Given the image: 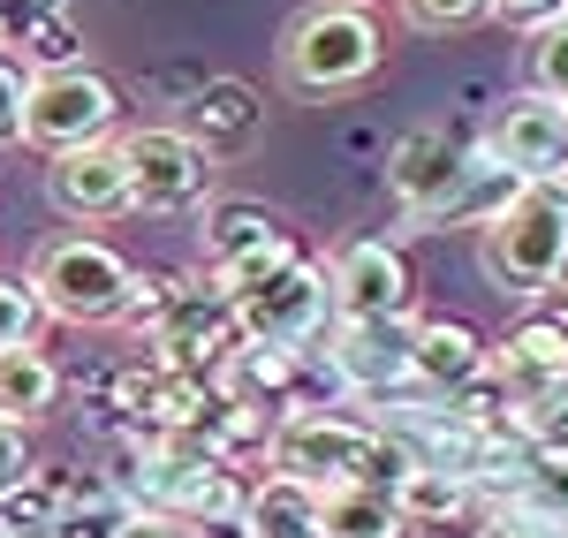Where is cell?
Segmentation results:
<instances>
[{"mask_svg": "<svg viewBox=\"0 0 568 538\" xmlns=\"http://www.w3.org/2000/svg\"><path fill=\"white\" fill-rule=\"evenodd\" d=\"M273 470L296 478V486H372V494H394L417 455L402 448V433L387 425H364V417H342V409H288L273 425Z\"/></svg>", "mask_w": 568, "mask_h": 538, "instance_id": "obj_1", "label": "cell"}, {"mask_svg": "<svg viewBox=\"0 0 568 538\" xmlns=\"http://www.w3.org/2000/svg\"><path fill=\"white\" fill-rule=\"evenodd\" d=\"M478 266L508 296H546L554 281H568V197H561V182L516 190L478 227Z\"/></svg>", "mask_w": 568, "mask_h": 538, "instance_id": "obj_2", "label": "cell"}, {"mask_svg": "<svg viewBox=\"0 0 568 538\" xmlns=\"http://www.w3.org/2000/svg\"><path fill=\"white\" fill-rule=\"evenodd\" d=\"M379 23L372 8H342V0H311L304 16L281 31V84L296 99H342L379 69Z\"/></svg>", "mask_w": 568, "mask_h": 538, "instance_id": "obj_3", "label": "cell"}, {"mask_svg": "<svg viewBox=\"0 0 568 538\" xmlns=\"http://www.w3.org/2000/svg\"><path fill=\"white\" fill-rule=\"evenodd\" d=\"M130 288H136V266L114 243H99V235H61V243H45L39 266H31L39 312L69 318V326H122Z\"/></svg>", "mask_w": 568, "mask_h": 538, "instance_id": "obj_4", "label": "cell"}, {"mask_svg": "<svg viewBox=\"0 0 568 538\" xmlns=\"http://www.w3.org/2000/svg\"><path fill=\"white\" fill-rule=\"evenodd\" d=\"M136 494V508H152V516H175V524H243V486H235V470L205 455L197 440H152V448L130 463V478H122Z\"/></svg>", "mask_w": 568, "mask_h": 538, "instance_id": "obj_5", "label": "cell"}, {"mask_svg": "<svg viewBox=\"0 0 568 538\" xmlns=\"http://www.w3.org/2000/svg\"><path fill=\"white\" fill-rule=\"evenodd\" d=\"M122 122V91L106 84L99 69H45L23 91V144L39 152H84V144H106Z\"/></svg>", "mask_w": 568, "mask_h": 538, "instance_id": "obj_6", "label": "cell"}, {"mask_svg": "<svg viewBox=\"0 0 568 538\" xmlns=\"http://www.w3.org/2000/svg\"><path fill=\"white\" fill-rule=\"evenodd\" d=\"M130 160V205L136 213H205L213 190V152H197L182 130H130L122 136Z\"/></svg>", "mask_w": 568, "mask_h": 538, "instance_id": "obj_7", "label": "cell"}, {"mask_svg": "<svg viewBox=\"0 0 568 538\" xmlns=\"http://www.w3.org/2000/svg\"><path fill=\"white\" fill-rule=\"evenodd\" d=\"M326 312H334L326 273L311 266L304 251H296L281 273H265L258 288L235 296V326H243V342H265V349H304L311 334L326 326Z\"/></svg>", "mask_w": 568, "mask_h": 538, "instance_id": "obj_8", "label": "cell"}, {"mask_svg": "<svg viewBox=\"0 0 568 538\" xmlns=\"http://www.w3.org/2000/svg\"><path fill=\"white\" fill-rule=\"evenodd\" d=\"M326 364H334V379L356 387V395H402L409 379H417V318H334V334H326Z\"/></svg>", "mask_w": 568, "mask_h": 538, "instance_id": "obj_9", "label": "cell"}, {"mask_svg": "<svg viewBox=\"0 0 568 538\" xmlns=\"http://www.w3.org/2000/svg\"><path fill=\"white\" fill-rule=\"evenodd\" d=\"M485 160L508 168L524 190L530 182H561L568 175V106L561 99H538V91H516L493 114V130H485Z\"/></svg>", "mask_w": 568, "mask_h": 538, "instance_id": "obj_10", "label": "cell"}, {"mask_svg": "<svg viewBox=\"0 0 568 538\" xmlns=\"http://www.w3.org/2000/svg\"><path fill=\"white\" fill-rule=\"evenodd\" d=\"M45 197H53L61 221H77V227H99V221L136 213V205H130V160H122V136L84 144V152H53V168H45Z\"/></svg>", "mask_w": 568, "mask_h": 538, "instance_id": "obj_11", "label": "cell"}, {"mask_svg": "<svg viewBox=\"0 0 568 538\" xmlns=\"http://www.w3.org/2000/svg\"><path fill=\"white\" fill-rule=\"evenodd\" d=\"M326 296H334V318H402L409 312V266H402V251L379 243V235H364L349 243L334 273H326Z\"/></svg>", "mask_w": 568, "mask_h": 538, "instance_id": "obj_12", "label": "cell"}, {"mask_svg": "<svg viewBox=\"0 0 568 538\" xmlns=\"http://www.w3.org/2000/svg\"><path fill=\"white\" fill-rule=\"evenodd\" d=\"M493 379L508 387V403H538V395H568V334L546 312L516 318L493 342Z\"/></svg>", "mask_w": 568, "mask_h": 538, "instance_id": "obj_13", "label": "cell"}, {"mask_svg": "<svg viewBox=\"0 0 568 538\" xmlns=\"http://www.w3.org/2000/svg\"><path fill=\"white\" fill-rule=\"evenodd\" d=\"M463 144L439 130V122H425V130H402L394 136V152H387V182H394V197L409 205V221H433V205L455 190V175H463Z\"/></svg>", "mask_w": 568, "mask_h": 538, "instance_id": "obj_14", "label": "cell"}, {"mask_svg": "<svg viewBox=\"0 0 568 538\" xmlns=\"http://www.w3.org/2000/svg\"><path fill=\"white\" fill-rule=\"evenodd\" d=\"M197 235H205V266H213V281L258 266V258H273V251H288L281 213H273V205H258V197H213Z\"/></svg>", "mask_w": 568, "mask_h": 538, "instance_id": "obj_15", "label": "cell"}, {"mask_svg": "<svg viewBox=\"0 0 568 538\" xmlns=\"http://www.w3.org/2000/svg\"><path fill=\"white\" fill-rule=\"evenodd\" d=\"M265 130V99L243 77H205V84L190 91V106H182V136L197 144V152H251Z\"/></svg>", "mask_w": 568, "mask_h": 538, "instance_id": "obj_16", "label": "cell"}, {"mask_svg": "<svg viewBox=\"0 0 568 538\" xmlns=\"http://www.w3.org/2000/svg\"><path fill=\"white\" fill-rule=\"evenodd\" d=\"M485 372H493V349L478 342V326H463V318H417V379L433 395H463Z\"/></svg>", "mask_w": 568, "mask_h": 538, "instance_id": "obj_17", "label": "cell"}, {"mask_svg": "<svg viewBox=\"0 0 568 538\" xmlns=\"http://www.w3.org/2000/svg\"><path fill=\"white\" fill-rule=\"evenodd\" d=\"M394 508H402L409 531H447V524H470V516H478V486L455 478V470H425V463H417V470L394 486Z\"/></svg>", "mask_w": 568, "mask_h": 538, "instance_id": "obj_18", "label": "cell"}, {"mask_svg": "<svg viewBox=\"0 0 568 538\" xmlns=\"http://www.w3.org/2000/svg\"><path fill=\"white\" fill-rule=\"evenodd\" d=\"M243 538H318V486L296 478H258L243 494Z\"/></svg>", "mask_w": 568, "mask_h": 538, "instance_id": "obj_19", "label": "cell"}, {"mask_svg": "<svg viewBox=\"0 0 568 538\" xmlns=\"http://www.w3.org/2000/svg\"><path fill=\"white\" fill-rule=\"evenodd\" d=\"M53 403H61V364L45 357L39 342L0 349V417H8V425H31V417H45Z\"/></svg>", "mask_w": 568, "mask_h": 538, "instance_id": "obj_20", "label": "cell"}, {"mask_svg": "<svg viewBox=\"0 0 568 538\" xmlns=\"http://www.w3.org/2000/svg\"><path fill=\"white\" fill-rule=\"evenodd\" d=\"M318 538H409L394 494H372V486H326L318 494Z\"/></svg>", "mask_w": 568, "mask_h": 538, "instance_id": "obj_21", "label": "cell"}, {"mask_svg": "<svg viewBox=\"0 0 568 538\" xmlns=\"http://www.w3.org/2000/svg\"><path fill=\"white\" fill-rule=\"evenodd\" d=\"M516 190H524V182L508 175V168H493V160H485V144H478V152L463 160L455 190H447V197L433 205V221H425V227H447V221H478V227H485L493 213H500V205H508V197H516Z\"/></svg>", "mask_w": 568, "mask_h": 538, "instance_id": "obj_22", "label": "cell"}, {"mask_svg": "<svg viewBox=\"0 0 568 538\" xmlns=\"http://www.w3.org/2000/svg\"><path fill=\"white\" fill-rule=\"evenodd\" d=\"M493 508H524V516H538V524L568 531V455H524L516 494L493 500Z\"/></svg>", "mask_w": 568, "mask_h": 538, "instance_id": "obj_23", "label": "cell"}, {"mask_svg": "<svg viewBox=\"0 0 568 538\" xmlns=\"http://www.w3.org/2000/svg\"><path fill=\"white\" fill-rule=\"evenodd\" d=\"M182 304H190V281H175V273H136V288H130V312H122V326L130 334H168L182 318Z\"/></svg>", "mask_w": 568, "mask_h": 538, "instance_id": "obj_24", "label": "cell"}, {"mask_svg": "<svg viewBox=\"0 0 568 538\" xmlns=\"http://www.w3.org/2000/svg\"><path fill=\"white\" fill-rule=\"evenodd\" d=\"M524 91L561 99V106H568V16H554V23L530 31V45H524Z\"/></svg>", "mask_w": 568, "mask_h": 538, "instance_id": "obj_25", "label": "cell"}, {"mask_svg": "<svg viewBox=\"0 0 568 538\" xmlns=\"http://www.w3.org/2000/svg\"><path fill=\"white\" fill-rule=\"evenodd\" d=\"M508 433L530 455H568V395H538V403H508Z\"/></svg>", "mask_w": 568, "mask_h": 538, "instance_id": "obj_26", "label": "cell"}, {"mask_svg": "<svg viewBox=\"0 0 568 538\" xmlns=\"http://www.w3.org/2000/svg\"><path fill=\"white\" fill-rule=\"evenodd\" d=\"M39 296H31V281H16V273H0V349H23V342H39Z\"/></svg>", "mask_w": 568, "mask_h": 538, "instance_id": "obj_27", "label": "cell"}, {"mask_svg": "<svg viewBox=\"0 0 568 538\" xmlns=\"http://www.w3.org/2000/svg\"><path fill=\"white\" fill-rule=\"evenodd\" d=\"M417 31H463V23H478L485 0H394Z\"/></svg>", "mask_w": 568, "mask_h": 538, "instance_id": "obj_28", "label": "cell"}, {"mask_svg": "<svg viewBox=\"0 0 568 538\" xmlns=\"http://www.w3.org/2000/svg\"><path fill=\"white\" fill-rule=\"evenodd\" d=\"M23 486H31V440H23V425L0 417V500H16Z\"/></svg>", "mask_w": 568, "mask_h": 538, "instance_id": "obj_29", "label": "cell"}, {"mask_svg": "<svg viewBox=\"0 0 568 538\" xmlns=\"http://www.w3.org/2000/svg\"><path fill=\"white\" fill-rule=\"evenodd\" d=\"M23 91H31V77L0 53V152H8V144H23Z\"/></svg>", "mask_w": 568, "mask_h": 538, "instance_id": "obj_30", "label": "cell"}, {"mask_svg": "<svg viewBox=\"0 0 568 538\" xmlns=\"http://www.w3.org/2000/svg\"><path fill=\"white\" fill-rule=\"evenodd\" d=\"M470 538H568V531L538 524V516H524V508H485V516H478V531H470Z\"/></svg>", "mask_w": 568, "mask_h": 538, "instance_id": "obj_31", "label": "cell"}, {"mask_svg": "<svg viewBox=\"0 0 568 538\" xmlns=\"http://www.w3.org/2000/svg\"><path fill=\"white\" fill-rule=\"evenodd\" d=\"M485 16L493 23H516V31H538V23L568 16V0H485Z\"/></svg>", "mask_w": 568, "mask_h": 538, "instance_id": "obj_32", "label": "cell"}, {"mask_svg": "<svg viewBox=\"0 0 568 538\" xmlns=\"http://www.w3.org/2000/svg\"><path fill=\"white\" fill-rule=\"evenodd\" d=\"M106 538H190V524L152 516V508H130V516H114V524H106Z\"/></svg>", "mask_w": 568, "mask_h": 538, "instance_id": "obj_33", "label": "cell"}, {"mask_svg": "<svg viewBox=\"0 0 568 538\" xmlns=\"http://www.w3.org/2000/svg\"><path fill=\"white\" fill-rule=\"evenodd\" d=\"M546 318L568 334V281H554V288H546Z\"/></svg>", "mask_w": 568, "mask_h": 538, "instance_id": "obj_34", "label": "cell"}, {"mask_svg": "<svg viewBox=\"0 0 568 538\" xmlns=\"http://www.w3.org/2000/svg\"><path fill=\"white\" fill-rule=\"evenodd\" d=\"M342 8H364V0H342Z\"/></svg>", "mask_w": 568, "mask_h": 538, "instance_id": "obj_35", "label": "cell"}, {"mask_svg": "<svg viewBox=\"0 0 568 538\" xmlns=\"http://www.w3.org/2000/svg\"><path fill=\"white\" fill-rule=\"evenodd\" d=\"M561 197H568V175H561Z\"/></svg>", "mask_w": 568, "mask_h": 538, "instance_id": "obj_36", "label": "cell"}, {"mask_svg": "<svg viewBox=\"0 0 568 538\" xmlns=\"http://www.w3.org/2000/svg\"><path fill=\"white\" fill-rule=\"evenodd\" d=\"M0 538H16V531H0Z\"/></svg>", "mask_w": 568, "mask_h": 538, "instance_id": "obj_37", "label": "cell"}]
</instances>
